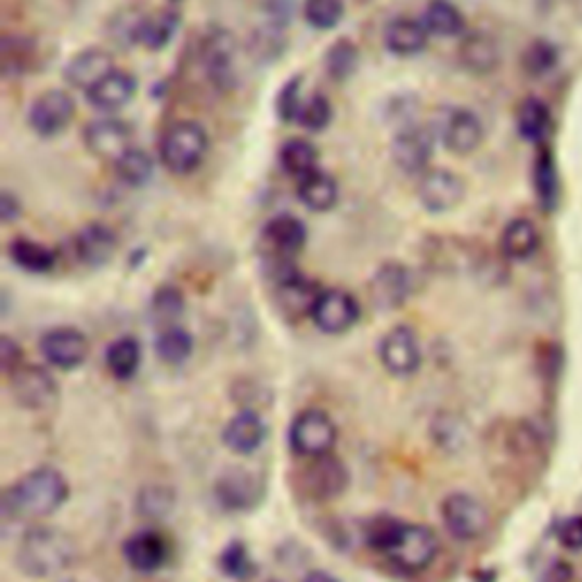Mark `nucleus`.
I'll list each match as a JSON object with an SVG mask.
<instances>
[{
	"mask_svg": "<svg viewBox=\"0 0 582 582\" xmlns=\"http://www.w3.org/2000/svg\"><path fill=\"white\" fill-rule=\"evenodd\" d=\"M66 499V478L53 467H37L5 489L0 515L5 521H39L57 512Z\"/></svg>",
	"mask_w": 582,
	"mask_h": 582,
	"instance_id": "f257e3e1",
	"label": "nucleus"
},
{
	"mask_svg": "<svg viewBox=\"0 0 582 582\" xmlns=\"http://www.w3.org/2000/svg\"><path fill=\"white\" fill-rule=\"evenodd\" d=\"M76 542L53 526H35L16 548V567L30 578H53L76 562Z\"/></svg>",
	"mask_w": 582,
	"mask_h": 582,
	"instance_id": "f03ea898",
	"label": "nucleus"
},
{
	"mask_svg": "<svg viewBox=\"0 0 582 582\" xmlns=\"http://www.w3.org/2000/svg\"><path fill=\"white\" fill-rule=\"evenodd\" d=\"M209 151V137L196 121H178L159 139V161L176 176L196 171Z\"/></svg>",
	"mask_w": 582,
	"mask_h": 582,
	"instance_id": "7ed1b4c3",
	"label": "nucleus"
},
{
	"mask_svg": "<svg viewBox=\"0 0 582 582\" xmlns=\"http://www.w3.org/2000/svg\"><path fill=\"white\" fill-rule=\"evenodd\" d=\"M337 426L323 410H302L289 426V449L300 457H321L333 453Z\"/></svg>",
	"mask_w": 582,
	"mask_h": 582,
	"instance_id": "20e7f679",
	"label": "nucleus"
},
{
	"mask_svg": "<svg viewBox=\"0 0 582 582\" xmlns=\"http://www.w3.org/2000/svg\"><path fill=\"white\" fill-rule=\"evenodd\" d=\"M8 378L14 401L26 410L33 412L49 410L60 399L57 380L53 378L49 368H43L39 364H23Z\"/></svg>",
	"mask_w": 582,
	"mask_h": 582,
	"instance_id": "39448f33",
	"label": "nucleus"
},
{
	"mask_svg": "<svg viewBox=\"0 0 582 582\" xmlns=\"http://www.w3.org/2000/svg\"><path fill=\"white\" fill-rule=\"evenodd\" d=\"M435 134L447 146V151L455 155H471L482 144L484 126L474 109L449 107L441 112Z\"/></svg>",
	"mask_w": 582,
	"mask_h": 582,
	"instance_id": "423d86ee",
	"label": "nucleus"
},
{
	"mask_svg": "<svg viewBox=\"0 0 582 582\" xmlns=\"http://www.w3.org/2000/svg\"><path fill=\"white\" fill-rule=\"evenodd\" d=\"M441 521L460 542H476L489 528L487 507L467 492H455L441 503Z\"/></svg>",
	"mask_w": 582,
	"mask_h": 582,
	"instance_id": "0eeeda50",
	"label": "nucleus"
},
{
	"mask_svg": "<svg viewBox=\"0 0 582 582\" xmlns=\"http://www.w3.org/2000/svg\"><path fill=\"white\" fill-rule=\"evenodd\" d=\"M235 53L237 43L225 28H209L201 41V62L207 80L215 89L228 91L235 87Z\"/></svg>",
	"mask_w": 582,
	"mask_h": 582,
	"instance_id": "6e6552de",
	"label": "nucleus"
},
{
	"mask_svg": "<svg viewBox=\"0 0 582 582\" xmlns=\"http://www.w3.org/2000/svg\"><path fill=\"white\" fill-rule=\"evenodd\" d=\"M360 314L358 298L341 289H321L310 310L312 323L325 335L348 333L360 321Z\"/></svg>",
	"mask_w": 582,
	"mask_h": 582,
	"instance_id": "1a4fd4ad",
	"label": "nucleus"
},
{
	"mask_svg": "<svg viewBox=\"0 0 582 582\" xmlns=\"http://www.w3.org/2000/svg\"><path fill=\"white\" fill-rule=\"evenodd\" d=\"M435 130L424 126H401L391 142V159L408 176H422L428 171V165L435 151Z\"/></svg>",
	"mask_w": 582,
	"mask_h": 582,
	"instance_id": "9d476101",
	"label": "nucleus"
},
{
	"mask_svg": "<svg viewBox=\"0 0 582 582\" xmlns=\"http://www.w3.org/2000/svg\"><path fill=\"white\" fill-rule=\"evenodd\" d=\"M437 553H439V540L430 528L405 523L403 538L385 557L403 573H418L432 565Z\"/></svg>",
	"mask_w": 582,
	"mask_h": 582,
	"instance_id": "9b49d317",
	"label": "nucleus"
},
{
	"mask_svg": "<svg viewBox=\"0 0 582 582\" xmlns=\"http://www.w3.org/2000/svg\"><path fill=\"white\" fill-rule=\"evenodd\" d=\"M414 292V275L401 262H385L368 281L371 306L380 312L403 308Z\"/></svg>",
	"mask_w": 582,
	"mask_h": 582,
	"instance_id": "f8f14e48",
	"label": "nucleus"
},
{
	"mask_svg": "<svg viewBox=\"0 0 582 582\" xmlns=\"http://www.w3.org/2000/svg\"><path fill=\"white\" fill-rule=\"evenodd\" d=\"M378 358L389 374L399 378L416 374L424 362L422 344L410 325H396L380 339Z\"/></svg>",
	"mask_w": 582,
	"mask_h": 582,
	"instance_id": "ddd939ff",
	"label": "nucleus"
},
{
	"mask_svg": "<svg viewBox=\"0 0 582 582\" xmlns=\"http://www.w3.org/2000/svg\"><path fill=\"white\" fill-rule=\"evenodd\" d=\"M416 194L430 215H447L467 196V184L455 171L428 169L418 178Z\"/></svg>",
	"mask_w": 582,
	"mask_h": 582,
	"instance_id": "4468645a",
	"label": "nucleus"
},
{
	"mask_svg": "<svg viewBox=\"0 0 582 582\" xmlns=\"http://www.w3.org/2000/svg\"><path fill=\"white\" fill-rule=\"evenodd\" d=\"M76 116V101L68 91L49 89L30 105L28 124L41 137H57Z\"/></svg>",
	"mask_w": 582,
	"mask_h": 582,
	"instance_id": "2eb2a0df",
	"label": "nucleus"
},
{
	"mask_svg": "<svg viewBox=\"0 0 582 582\" xmlns=\"http://www.w3.org/2000/svg\"><path fill=\"white\" fill-rule=\"evenodd\" d=\"M82 139L91 155L114 165L116 159L132 148V128L121 119L105 116V119L87 124Z\"/></svg>",
	"mask_w": 582,
	"mask_h": 582,
	"instance_id": "dca6fc26",
	"label": "nucleus"
},
{
	"mask_svg": "<svg viewBox=\"0 0 582 582\" xmlns=\"http://www.w3.org/2000/svg\"><path fill=\"white\" fill-rule=\"evenodd\" d=\"M39 351L51 366L60 371H74L87 360L89 341L80 331L62 325V328H53L41 335Z\"/></svg>",
	"mask_w": 582,
	"mask_h": 582,
	"instance_id": "f3484780",
	"label": "nucleus"
},
{
	"mask_svg": "<svg viewBox=\"0 0 582 582\" xmlns=\"http://www.w3.org/2000/svg\"><path fill=\"white\" fill-rule=\"evenodd\" d=\"M348 480H351V476H348L346 464L333 453L312 457L310 467L302 474V487L314 501L339 499L346 492Z\"/></svg>",
	"mask_w": 582,
	"mask_h": 582,
	"instance_id": "a211bd4d",
	"label": "nucleus"
},
{
	"mask_svg": "<svg viewBox=\"0 0 582 582\" xmlns=\"http://www.w3.org/2000/svg\"><path fill=\"white\" fill-rule=\"evenodd\" d=\"M124 557L132 571L155 573L169 562V544L157 530H139L124 542Z\"/></svg>",
	"mask_w": 582,
	"mask_h": 582,
	"instance_id": "6ab92c4d",
	"label": "nucleus"
},
{
	"mask_svg": "<svg viewBox=\"0 0 582 582\" xmlns=\"http://www.w3.org/2000/svg\"><path fill=\"white\" fill-rule=\"evenodd\" d=\"M114 72L112 53L101 46H89V49L76 53L64 66V80L68 87L89 91L94 89L105 76Z\"/></svg>",
	"mask_w": 582,
	"mask_h": 582,
	"instance_id": "aec40b11",
	"label": "nucleus"
},
{
	"mask_svg": "<svg viewBox=\"0 0 582 582\" xmlns=\"http://www.w3.org/2000/svg\"><path fill=\"white\" fill-rule=\"evenodd\" d=\"M215 496L219 505L228 512H248L260 503L262 484L250 471L232 469L217 480Z\"/></svg>",
	"mask_w": 582,
	"mask_h": 582,
	"instance_id": "412c9836",
	"label": "nucleus"
},
{
	"mask_svg": "<svg viewBox=\"0 0 582 582\" xmlns=\"http://www.w3.org/2000/svg\"><path fill=\"white\" fill-rule=\"evenodd\" d=\"M116 250H119V237L105 223H89L74 237L76 258L89 269L105 267Z\"/></svg>",
	"mask_w": 582,
	"mask_h": 582,
	"instance_id": "4be33fe9",
	"label": "nucleus"
},
{
	"mask_svg": "<svg viewBox=\"0 0 582 582\" xmlns=\"http://www.w3.org/2000/svg\"><path fill=\"white\" fill-rule=\"evenodd\" d=\"M267 424L264 418L255 410H242L225 424L221 439L223 444L240 455H250L260 451V447L267 441Z\"/></svg>",
	"mask_w": 582,
	"mask_h": 582,
	"instance_id": "5701e85b",
	"label": "nucleus"
},
{
	"mask_svg": "<svg viewBox=\"0 0 582 582\" xmlns=\"http://www.w3.org/2000/svg\"><path fill=\"white\" fill-rule=\"evenodd\" d=\"M457 60L462 68H467L471 76H489L494 74L501 64V49L492 35L474 30L462 37Z\"/></svg>",
	"mask_w": 582,
	"mask_h": 582,
	"instance_id": "b1692460",
	"label": "nucleus"
},
{
	"mask_svg": "<svg viewBox=\"0 0 582 582\" xmlns=\"http://www.w3.org/2000/svg\"><path fill=\"white\" fill-rule=\"evenodd\" d=\"M428 39L430 33L424 26V21L410 16H399L389 21L383 35L385 49L396 57H414L418 53H424Z\"/></svg>",
	"mask_w": 582,
	"mask_h": 582,
	"instance_id": "393cba45",
	"label": "nucleus"
},
{
	"mask_svg": "<svg viewBox=\"0 0 582 582\" xmlns=\"http://www.w3.org/2000/svg\"><path fill=\"white\" fill-rule=\"evenodd\" d=\"M137 96V78L121 68H114L94 89L87 91V101L101 112H119Z\"/></svg>",
	"mask_w": 582,
	"mask_h": 582,
	"instance_id": "a878e982",
	"label": "nucleus"
},
{
	"mask_svg": "<svg viewBox=\"0 0 582 582\" xmlns=\"http://www.w3.org/2000/svg\"><path fill=\"white\" fill-rule=\"evenodd\" d=\"M262 237L271 253H281L294 258V255L300 253L308 244V225L298 217L277 215L264 225Z\"/></svg>",
	"mask_w": 582,
	"mask_h": 582,
	"instance_id": "bb28decb",
	"label": "nucleus"
},
{
	"mask_svg": "<svg viewBox=\"0 0 582 582\" xmlns=\"http://www.w3.org/2000/svg\"><path fill=\"white\" fill-rule=\"evenodd\" d=\"M540 230L530 219H512L501 232V253L512 262H526L540 250Z\"/></svg>",
	"mask_w": 582,
	"mask_h": 582,
	"instance_id": "cd10ccee",
	"label": "nucleus"
},
{
	"mask_svg": "<svg viewBox=\"0 0 582 582\" xmlns=\"http://www.w3.org/2000/svg\"><path fill=\"white\" fill-rule=\"evenodd\" d=\"M37 64V43L23 35H5L0 39V74L3 78H23Z\"/></svg>",
	"mask_w": 582,
	"mask_h": 582,
	"instance_id": "c85d7f7f",
	"label": "nucleus"
},
{
	"mask_svg": "<svg viewBox=\"0 0 582 582\" xmlns=\"http://www.w3.org/2000/svg\"><path fill=\"white\" fill-rule=\"evenodd\" d=\"M296 194L300 198V203L306 205L312 212H331V209L337 205L339 201V184L337 180L325 173V171H314L312 176L298 180Z\"/></svg>",
	"mask_w": 582,
	"mask_h": 582,
	"instance_id": "c756f323",
	"label": "nucleus"
},
{
	"mask_svg": "<svg viewBox=\"0 0 582 582\" xmlns=\"http://www.w3.org/2000/svg\"><path fill=\"white\" fill-rule=\"evenodd\" d=\"M532 187L544 212H553L557 201H560V173H557L555 157L548 148H542L540 155L534 157Z\"/></svg>",
	"mask_w": 582,
	"mask_h": 582,
	"instance_id": "7c9ffc66",
	"label": "nucleus"
},
{
	"mask_svg": "<svg viewBox=\"0 0 582 582\" xmlns=\"http://www.w3.org/2000/svg\"><path fill=\"white\" fill-rule=\"evenodd\" d=\"M8 253H10V260L18 269L35 273V275L51 273L57 264V253L53 248L26 240V237H16L14 242H10Z\"/></svg>",
	"mask_w": 582,
	"mask_h": 582,
	"instance_id": "2f4dec72",
	"label": "nucleus"
},
{
	"mask_svg": "<svg viewBox=\"0 0 582 582\" xmlns=\"http://www.w3.org/2000/svg\"><path fill=\"white\" fill-rule=\"evenodd\" d=\"M422 21L430 35H437L441 39L462 37L464 28H467V21H464L462 10L455 3H451V0H430L424 10Z\"/></svg>",
	"mask_w": 582,
	"mask_h": 582,
	"instance_id": "473e14b6",
	"label": "nucleus"
},
{
	"mask_svg": "<svg viewBox=\"0 0 582 582\" xmlns=\"http://www.w3.org/2000/svg\"><path fill=\"white\" fill-rule=\"evenodd\" d=\"M277 159H281L283 171L296 180H302L319 171V151L310 139H287L281 153H277Z\"/></svg>",
	"mask_w": 582,
	"mask_h": 582,
	"instance_id": "72a5a7b5",
	"label": "nucleus"
},
{
	"mask_svg": "<svg viewBox=\"0 0 582 582\" xmlns=\"http://www.w3.org/2000/svg\"><path fill=\"white\" fill-rule=\"evenodd\" d=\"M142 364V344L134 337L114 339L105 351V366L116 380H132Z\"/></svg>",
	"mask_w": 582,
	"mask_h": 582,
	"instance_id": "f704fd0d",
	"label": "nucleus"
},
{
	"mask_svg": "<svg viewBox=\"0 0 582 582\" xmlns=\"http://www.w3.org/2000/svg\"><path fill=\"white\" fill-rule=\"evenodd\" d=\"M180 30V12L176 10H157L146 12L142 23V33H139V43L146 46L148 51H161L173 41Z\"/></svg>",
	"mask_w": 582,
	"mask_h": 582,
	"instance_id": "c9c22d12",
	"label": "nucleus"
},
{
	"mask_svg": "<svg viewBox=\"0 0 582 582\" xmlns=\"http://www.w3.org/2000/svg\"><path fill=\"white\" fill-rule=\"evenodd\" d=\"M155 353L159 362L178 366L184 364L194 353V337L190 331H184L182 325H167L155 337Z\"/></svg>",
	"mask_w": 582,
	"mask_h": 582,
	"instance_id": "e433bc0d",
	"label": "nucleus"
},
{
	"mask_svg": "<svg viewBox=\"0 0 582 582\" xmlns=\"http://www.w3.org/2000/svg\"><path fill=\"white\" fill-rule=\"evenodd\" d=\"M551 109L540 99H526L517 109V130L532 144H542L551 132Z\"/></svg>",
	"mask_w": 582,
	"mask_h": 582,
	"instance_id": "4c0bfd02",
	"label": "nucleus"
},
{
	"mask_svg": "<svg viewBox=\"0 0 582 582\" xmlns=\"http://www.w3.org/2000/svg\"><path fill=\"white\" fill-rule=\"evenodd\" d=\"M325 76L333 82L341 85L346 80H351L360 66V49L351 39H337L328 46L323 57Z\"/></svg>",
	"mask_w": 582,
	"mask_h": 582,
	"instance_id": "58836bf2",
	"label": "nucleus"
},
{
	"mask_svg": "<svg viewBox=\"0 0 582 582\" xmlns=\"http://www.w3.org/2000/svg\"><path fill=\"white\" fill-rule=\"evenodd\" d=\"M114 171H116V178H119L124 184H128V187L139 190V187H146V184L153 180L155 161L146 151L132 146L128 153H124L114 161Z\"/></svg>",
	"mask_w": 582,
	"mask_h": 582,
	"instance_id": "ea45409f",
	"label": "nucleus"
},
{
	"mask_svg": "<svg viewBox=\"0 0 582 582\" xmlns=\"http://www.w3.org/2000/svg\"><path fill=\"white\" fill-rule=\"evenodd\" d=\"M403 530H405V521L383 515V517L371 519L364 526V542L371 551L387 555L403 538Z\"/></svg>",
	"mask_w": 582,
	"mask_h": 582,
	"instance_id": "a19ab883",
	"label": "nucleus"
},
{
	"mask_svg": "<svg viewBox=\"0 0 582 582\" xmlns=\"http://www.w3.org/2000/svg\"><path fill=\"white\" fill-rule=\"evenodd\" d=\"M321 289L314 287V283H310L308 277H296V281L287 283V285H281L275 287V294H277V302H281V308L289 314H308L310 316V310L314 306V300L319 296Z\"/></svg>",
	"mask_w": 582,
	"mask_h": 582,
	"instance_id": "79ce46f5",
	"label": "nucleus"
},
{
	"mask_svg": "<svg viewBox=\"0 0 582 582\" xmlns=\"http://www.w3.org/2000/svg\"><path fill=\"white\" fill-rule=\"evenodd\" d=\"M219 569L223 571V575H228L230 580H237V582H248L258 575V562L253 560L248 546L240 540L230 542L221 551Z\"/></svg>",
	"mask_w": 582,
	"mask_h": 582,
	"instance_id": "37998d69",
	"label": "nucleus"
},
{
	"mask_svg": "<svg viewBox=\"0 0 582 582\" xmlns=\"http://www.w3.org/2000/svg\"><path fill=\"white\" fill-rule=\"evenodd\" d=\"M184 308H187V300H184V294L173 285L157 287L151 298V316L161 328L176 325V321L184 314Z\"/></svg>",
	"mask_w": 582,
	"mask_h": 582,
	"instance_id": "c03bdc74",
	"label": "nucleus"
},
{
	"mask_svg": "<svg viewBox=\"0 0 582 582\" xmlns=\"http://www.w3.org/2000/svg\"><path fill=\"white\" fill-rule=\"evenodd\" d=\"M557 62H560V49H557V46L553 41H548V39L532 41L528 49L523 51V57H521L523 72L530 78L548 76L553 68L557 66Z\"/></svg>",
	"mask_w": 582,
	"mask_h": 582,
	"instance_id": "a18cd8bd",
	"label": "nucleus"
},
{
	"mask_svg": "<svg viewBox=\"0 0 582 582\" xmlns=\"http://www.w3.org/2000/svg\"><path fill=\"white\" fill-rule=\"evenodd\" d=\"M344 0H306V3H302V16H306L308 26L321 33L335 30L344 21Z\"/></svg>",
	"mask_w": 582,
	"mask_h": 582,
	"instance_id": "49530a36",
	"label": "nucleus"
},
{
	"mask_svg": "<svg viewBox=\"0 0 582 582\" xmlns=\"http://www.w3.org/2000/svg\"><path fill=\"white\" fill-rule=\"evenodd\" d=\"M287 49V39L281 28L275 26H262L255 30L248 39V51L258 62H275L281 60Z\"/></svg>",
	"mask_w": 582,
	"mask_h": 582,
	"instance_id": "de8ad7c7",
	"label": "nucleus"
},
{
	"mask_svg": "<svg viewBox=\"0 0 582 582\" xmlns=\"http://www.w3.org/2000/svg\"><path fill=\"white\" fill-rule=\"evenodd\" d=\"M176 507V496L165 484H148L137 496V512L146 519H165Z\"/></svg>",
	"mask_w": 582,
	"mask_h": 582,
	"instance_id": "09e8293b",
	"label": "nucleus"
},
{
	"mask_svg": "<svg viewBox=\"0 0 582 582\" xmlns=\"http://www.w3.org/2000/svg\"><path fill=\"white\" fill-rule=\"evenodd\" d=\"M146 18V12H139L137 8H126L121 12H116L109 18V39L128 49V46L139 43V33H142V23Z\"/></svg>",
	"mask_w": 582,
	"mask_h": 582,
	"instance_id": "8fccbe9b",
	"label": "nucleus"
},
{
	"mask_svg": "<svg viewBox=\"0 0 582 582\" xmlns=\"http://www.w3.org/2000/svg\"><path fill=\"white\" fill-rule=\"evenodd\" d=\"M469 248L460 240H435L432 248H428V260L441 271L462 269L469 260Z\"/></svg>",
	"mask_w": 582,
	"mask_h": 582,
	"instance_id": "3c124183",
	"label": "nucleus"
},
{
	"mask_svg": "<svg viewBox=\"0 0 582 582\" xmlns=\"http://www.w3.org/2000/svg\"><path fill=\"white\" fill-rule=\"evenodd\" d=\"M331 121H333V103L323 94L308 96L296 119V124L300 128H306L308 132H321L331 126Z\"/></svg>",
	"mask_w": 582,
	"mask_h": 582,
	"instance_id": "603ef678",
	"label": "nucleus"
},
{
	"mask_svg": "<svg viewBox=\"0 0 582 582\" xmlns=\"http://www.w3.org/2000/svg\"><path fill=\"white\" fill-rule=\"evenodd\" d=\"M306 94H302V76H296L285 82L281 94L275 99V112L287 124H296L302 103H306Z\"/></svg>",
	"mask_w": 582,
	"mask_h": 582,
	"instance_id": "864d4df0",
	"label": "nucleus"
},
{
	"mask_svg": "<svg viewBox=\"0 0 582 582\" xmlns=\"http://www.w3.org/2000/svg\"><path fill=\"white\" fill-rule=\"evenodd\" d=\"M262 12H264V18H267L269 26L285 30L294 21L296 0H264Z\"/></svg>",
	"mask_w": 582,
	"mask_h": 582,
	"instance_id": "5fc2aeb1",
	"label": "nucleus"
},
{
	"mask_svg": "<svg viewBox=\"0 0 582 582\" xmlns=\"http://www.w3.org/2000/svg\"><path fill=\"white\" fill-rule=\"evenodd\" d=\"M18 366H23L21 344L10 335H0V368H3L5 376H10Z\"/></svg>",
	"mask_w": 582,
	"mask_h": 582,
	"instance_id": "6e6d98bb",
	"label": "nucleus"
},
{
	"mask_svg": "<svg viewBox=\"0 0 582 582\" xmlns=\"http://www.w3.org/2000/svg\"><path fill=\"white\" fill-rule=\"evenodd\" d=\"M557 542L569 551H582V515L565 519L555 530Z\"/></svg>",
	"mask_w": 582,
	"mask_h": 582,
	"instance_id": "4d7b16f0",
	"label": "nucleus"
},
{
	"mask_svg": "<svg viewBox=\"0 0 582 582\" xmlns=\"http://www.w3.org/2000/svg\"><path fill=\"white\" fill-rule=\"evenodd\" d=\"M21 212H23V207L16 194H12L10 190L0 192V221H3L5 225L14 223L21 217Z\"/></svg>",
	"mask_w": 582,
	"mask_h": 582,
	"instance_id": "13d9d810",
	"label": "nucleus"
},
{
	"mask_svg": "<svg viewBox=\"0 0 582 582\" xmlns=\"http://www.w3.org/2000/svg\"><path fill=\"white\" fill-rule=\"evenodd\" d=\"M571 578H573V569L569 567V562L557 560L546 569L542 582H571Z\"/></svg>",
	"mask_w": 582,
	"mask_h": 582,
	"instance_id": "bf43d9fd",
	"label": "nucleus"
},
{
	"mask_svg": "<svg viewBox=\"0 0 582 582\" xmlns=\"http://www.w3.org/2000/svg\"><path fill=\"white\" fill-rule=\"evenodd\" d=\"M302 582H341L337 575L328 573V571H310Z\"/></svg>",
	"mask_w": 582,
	"mask_h": 582,
	"instance_id": "052dcab7",
	"label": "nucleus"
},
{
	"mask_svg": "<svg viewBox=\"0 0 582 582\" xmlns=\"http://www.w3.org/2000/svg\"><path fill=\"white\" fill-rule=\"evenodd\" d=\"M169 3H180V0H169Z\"/></svg>",
	"mask_w": 582,
	"mask_h": 582,
	"instance_id": "680f3d73",
	"label": "nucleus"
}]
</instances>
